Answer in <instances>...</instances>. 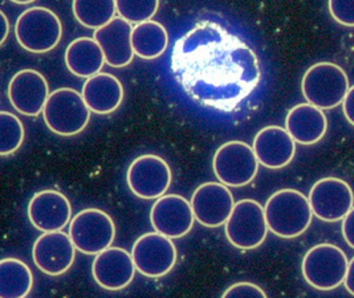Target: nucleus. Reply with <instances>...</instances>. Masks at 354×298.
Returning <instances> with one entry per match:
<instances>
[{
  "instance_id": "nucleus-17",
  "label": "nucleus",
  "mask_w": 354,
  "mask_h": 298,
  "mask_svg": "<svg viewBox=\"0 0 354 298\" xmlns=\"http://www.w3.org/2000/svg\"><path fill=\"white\" fill-rule=\"evenodd\" d=\"M72 205L64 194L56 189L36 192L28 204V218L41 232L63 231L71 223Z\"/></svg>"
},
{
  "instance_id": "nucleus-21",
  "label": "nucleus",
  "mask_w": 354,
  "mask_h": 298,
  "mask_svg": "<svg viewBox=\"0 0 354 298\" xmlns=\"http://www.w3.org/2000/svg\"><path fill=\"white\" fill-rule=\"evenodd\" d=\"M286 129L300 145H315L322 141L328 130L324 110L306 102L293 106L286 118Z\"/></svg>"
},
{
  "instance_id": "nucleus-13",
  "label": "nucleus",
  "mask_w": 354,
  "mask_h": 298,
  "mask_svg": "<svg viewBox=\"0 0 354 298\" xmlns=\"http://www.w3.org/2000/svg\"><path fill=\"white\" fill-rule=\"evenodd\" d=\"M35 266L48 276H62L76 259V247L69 234L63 231L43 232L32 248Z\"/></svg>"
},
{
  "instance_id": "nucleus-35",
  "label": "nucleus",
  "mask_w": 354,
  "mask_h": 298,
  "mask_svg": "<svg viewBox=\"0 0 354 298\" xmlns=\"http://www.w3.org/2000/svg\"><path fill=\"white\" fill-rule=\"evenodd\" d=\"M12 3H15V4H31L33 1H36V0H11Z\"/></svg>"
},
{
  "instance_id": "nucleus-26",
  "label": "nucleus",
  "mask_w": 354,
  "mask_h": 298,
  "mask_svg": "<svg viewBox=\"0 0 354 298\" xmlns=\"http://www.w3.org/2000/svg\"><path fill=\"white\" fill-rule=\"evenodd\" d=\"M72 10L81 26L96 31L115 17L117 4L115 0H73Z\"/></svg>"
},
{
  "instance_id": "nucleus-1",
  "label": "nucleus",
  "mask_w": 354,
  "mask_h": 298,
  "mask_svg": "<svg viewBox=\"0 0 354 298\" xmlns=\"http://www.w3.org/2000/svg\"><path fill=\"white\" fill-rule=\"evenodd\" d=\"M178 84L201 106L230 113L260 80L255 52L216 21H198L178 39L171 53Z\"/></svg>"
},
{
  "instance_id": "nucleus-34",
  "label": "nucleus",
  "mask_w": 354,
  "mask_h": 298,
  "mask_svg": "<svg viewBox=\"0 0 354 298\" xmlns=\"http://www.w3.org/2000/svg\"><path fill=\"white\" fill-rule=\"evenodd\" d=\"M1 15V24H3V32H1V40H0V44H4L6 40H7V36L10 33V21L7 19V16L4 12L0 14Z\"/></svg>"
},
{
  "instance_id": "nucleus-30",
  "label": "nucleus",
  "mask_w": 354,
  "mask_h": 298,
  "mask_svg": "<svg viewBox=\"0 0 354 298\" xmlns=\"http://www.w3.org/2000/svg\"><path fill=\"white\" fill-rule=\"evenodd\" d=\"M223 297H267V293L255 283H238L230 286L225 293Z\"/></svg>"
},
{
  "instance_id": "nucleus-29",
  "label": "nucleus",
  "mask_w": 354,
  "mask_h": 298,
  "mask_svg": "<svg viewBox=\"0 0 354 298\" xmlns=\"http://www.w3.org/2000/svg\"><path fill=\"white\" fill-rule=\"evenodd\" d=\"M328 7L338 24L354 27V0H329Z\"/></svg>"
},
{
  "instance_id": "nucleus-14",
  "label": "nucleus",
  "mask_w": 354,
  "mask_h": 298,
  "mask_svg": "<svg viewBox=\"0 0 354 298\" xmlns=\"http://www.w3.org/2000/svg\"><path fill=\"white\" fill-rule=\"evenodd\" d=\"M235 205L231 191L223 183L209 182L194 191V216L207 228H218L227 223Z\"/></svg>"
},
{
  "instance_id": "nucleus-6",
  "label": "nucleus",
  "mask_w": 354,
  "mask_h": 298,
  "mask_svg": "<svg viewBox=\"0 0 354 298\" xmlns=\"http://www.w3.org/2000/svg\"><path fill=\"white\" fill-rule=\"evenodd\" d=\"M348 257L333 244H317L306 252L301 272L306 283L317 290H333L342 285L348 272Z\"/></svg>"
},
{
  "instance_id": "nucleus-33",
  "label": "nucleus",
  "mask_w": 354,
  "mask_h": 298,
  "mask_svg": "<svg viewBox=\"0 0 354 298\" xmlns=\"http://www.w3.org/2000/svg\"><path fill=\"white\" fill-rule=\"evenodd\" d=\"M344 285H345L346 290H348L352 296H354V257L349 261L348 272H346V277H345Z\"/></svg>"
},
{
  "instance_id": "nucleus-15",
  "label": "nucleus",
  "mask_w": 354,
  "mask_h": 298,
  "mask_svg": "<svg viewBox=\"0 0 354 298\" xmlns=\"http://www.w3.org/2000/svg\"><path fill=\"white\" fill-rule=\"evenodd\" d=\"M193 207L180 195H163L153 204L150 223L153 228L170 239H180L193 230Z\"/></svg>"
},
{
  "instance_id": "nucleus-11",
  "label": "nucleus",
  "mask_w": 354,
  "mask_h": 298,
  "mask_svg": "<svg viewBox=\"0 0 354 298\" xmlns=\"http://www.w3.org/2000/svg\"><path fill=\"white\" fill-rule=\"evenodd\" d=\"M127 179L130 191L136 196L145 201H157L170 189L173 175L163 158L146 154L130 163Z\"/></svg>"
},
{
  "instance_id": "nucleus-5",
  "label": "nucleus",
  "mask_w": 354,
  "mask_h": 298,
  "mask_svg": "<svg viewBox=\"0 0 354 298\" xmlns=\"http://www.w3.org/2000/svg\"><path fill=\"white\" fill-rule=\"evenodd\" d=\"M15 36L23 49L31 53H47L60 43L63 24L52 10L32 7L17 17Z\"/></svg>"
},
{
  "instance_id": "nucleus-23",
  "label": "nucleus",
  "mask_w": 354,
  "mask_h": 298,
  "mask_svg": "<svg viewBox=\"0 0 354 298\" xmlns=\"http://www.w3.org/2000/svg\"><path fill=\"white\" fill-rule=\"evenodd\" d=\"M105 63V55L95 39L79 37L65 50L66 68L81 79H89L100 73Z\"/></svg>"
},
{
  "instance_id": "nucleus-2",
  "label": "nucleus",
  "mask_w": 354,
  "mask_h": 298,
  "mask_svg": "<svg viewBox=\"0 0 354 298\" xmlns=\"http://www.w3.org/2000/svg\"><path fill=\"white\" fill-rule=\"evenodd\" d=\"M264 211L270 231L283 239L303 235L313 218L309 198L297 189L276 191L267 201Z\"/></svg>"
},
{
  "instance_id": "nucleus-16",
  "label": "nucleus",
  "mask_w": 354,
  "mask_h": 298,
  "mask_svg": "<svg viewBox=\"0 0 354 298\" xmlns=\"http://www.w3.org/2000/svg\"><path fill=\"white\" fill-rule=\"evenodd\" d=\"M49 95L48 81L35 69L19 71L8 84L11 105L27 117H37L44 110Z\"/></svg>"
},
{
  "instance_id": "nucleus-10",
  "label": "nucleus",
  "mask_w": 354,
  "mask_h": 298,
  "mask_svg": "<svg viewBox=\"0 0 354 298\" xmlns=\"http://www.w3.org/2000/svg\"><path fill=\"white\" fill-rule=\"evenodd\" d=\"M131 256L141 274L158 279L173 270L177 263V248L173 239L156 231L140 236L136 240Z\"/></svg>"
},
{
  "instance_id": "nucleus-8",
  "label": "nucleus",
  "mask_w": 354,
  "mask_h": 298,
  "mask_svg": "<svg viewBox=\"0 0 354 298\" xmlns=\"http://www.w3.org/2000/svg\"><path fill=\"white\" fill-rule=\"evenodd\" d=\"M268 231L266 211L252 199L236 202L225 227L228 241L239 250L258 248L264 243Z\"/></svg>"
},
{
  "instance_id": "nucleus-32",
  "label": "nucleus",
  "mask_w": 354,
  "mask_h": 298,
  "mask_svg": "<svg viewBox=\"0 0 354 298\" xmlns=\"http://www.w3.org/2000/svg\"><path fill=\"white\" fill-rule=\"evenodd\" d=\"M342 110L348 122L354 126V85L349 88L348 93L345 95V100L342 102Z\"/></svg>"
},
{
  "instance_id": "nucleus-31",
  "label": "nucleus",
  "mask_w": 354,
  "mask_h": 298,
  "mask_svg": "<svg viewBox=\"0 0 354 298\" xmlns=\"http://www.w3.org/2000/svg\"><path fill=\"white\" fill-rule=\"evenodd\" d=\"M342 236L346 244L354 250V205L348 212V215L342 219Z\"/></svg>"
},
{
  "instance_id": "nucleus-22",
  "label": "nucleus",
  "mask_w": 354,
  "mask_h": 298,
  "mask_svg": "<svg viewBox=\"0 0 354 298\" xmlns=\"http://www.w3.org/2000/svg\"><path fill=\"white\" fill-rule=\"evenodd\" d=\"M81 95L91 111L105 115L121 106L124 86L114 75L100 72L85 81Z\"/></svg>"
},
{
  "instance_id": "nucleus-18",
  "label": "nucleus",
  "mask_w": 354,
  "mask_h": 298,
  "mask_svg": "<svg viewBox=\"0 0 354 298\" xmlns=\"http://www.w3.org/2000/svg\"><path fill=\"white\" fill-rule=\"evenodd\" d=\"M136 264L131 253L122 248L109 247L96 254L92 266L93 279L102 289L122 290L136 276Z\"/></svg>"
},
{
  "instance_id": "nucleus-7",
  "label": "nucleus",
  "mask_w": 354,
  "mask_h": 298,
  "mask_svg": "<svg viewBox=\"0 0 354 298\" xmlns=\"http://www.w3.org/2000/svg\"><path fill=\"white\" fill-rule=\"evenodd\" d=\"M259 160L254 147L241 141L223 143L212 159L216 179L227 187H243L258 175Z\"/></svg>"
},
{
  "instance_id": "nucleus-3",
  "label": "nucleus",
  "mask_w": 354,
  "mask_h": 298,
  "mask_svg": "<svg viewBox=\"0 0 354 298\" xmlns=\"http://www.w3.org/2000/svg\"><path fill=\"white\" fill-rule=\"evenodd\" d=\"M50 131L62 137L80 134L91 121V109L82 95L71 88H60L49 95L43 110Z\"/></svg>"
},
{
  "instance_id": "nucleus-9",
  "label": "nucleus",
  "mask_w": 354,
  "mask_h": 298,
  "mask_svg": "<svg viewBox=\"0 0 354 298\" xmlns=\"http://www.w3.org/2000/svg\"><path fill=\"white\" fill-rule=\"evenodd\" d=\"M69 236L77 251L84 254H98L112 245L115 225L105 211L86 208L71 220Z\"/></svg>"
},
{
  "instance_id": "nucleus-12",
  "label": "nucleus",
  "mask_w": 354,
  "mask_h": 298,
  "mask_svg": "<svg viewBox=\"0 0 354 298\" xmlns=\"http://www.w3.org/2000/svg\"><path fill=\"white\" fill-rule=\"evenodd\" d=\"M309 203L316 218L335 223L344 219L353 208L352 187L339 178H322L309 192Z\"/></svg>"
},
{
  "instance_id": "nucleus-20",
  "label": "nucleus",
  "mask_w": 354,
  "mask_h": 298,
  "mask_svg": "<svg viewBox=\"0 0 354 298\" xmlns=\"http://www.w3.org/2000/svg\"><path fill=\"white\" fill-rule=\"evenodd\" d=\"M131 24L121 16L114 17L112 21L95 31L93 39L102 49L108 65L124 68L133 62L136 53L131 43Z\"/></svg>"
},
{
  "instance_id": "nucleus-24",
  "label": "nucleus",
  "mask_w": 354,
  "mask_h": 298,
  "mask_svg": "<svg viewBox=\"0 0 354 298\" xmlns=\"http://www.w3.org/2000/svg\"><path fill=\"white\" fill-rule=\"evenodd\" d=\"M134 53L144 59L153 60L165 53L169 46V33L158 21L147 20L136 24L131 33Z\"/></svg>"
},
{
  "instance_id": "nucleus-28",
  "label": "nucleus",
  "mask_w": 354,
  "mask_h": 298,
  "mask_svg": "<svg viewBox=\"0 0 354 298\" xmlns=\"http://www.w3.org/2000/svg\"><path fill=\"white\" fill-rule=\"evenodd\" d=\"M117 14L130 24H140L157 14L160 0H115Z\"/></svg>"
},
{
  "instance_id": "nucleus-27",
  "label": "nucleus",
  "mask_w": 354,
  "mask_h": 298,
  "mask_svg": "<svg viewBox=\"0 0 354 298\" xmlns=\"http://www.w3.org/2000/svg\"><path fill=\"white\" fill-rule=\"evenodd\" d=\"M24 126L15 114L8 111L0 113V156L14 154L24 142Z\"/></svg>"
},
{
  "instance_id": "nucleus-25",
  "label": "nucleus",
  "mask_w": 354,
  "mask_h": 298,
  "mask_svg": "<svg viewBox=\"0 0 354 298\" xmlns=\"http://www.w3.org/2000/svg\"><path fill=\"white\" fill-rule=\"evenodd\" d=\"M33 286L30 267L17 259H3L0 261V297H27Z\"/></svg>"
},
{
  "instance_id": "nucleus-4",
  "label": "nucleus",
  "mask_w": 354,
  "mask_h": 298,
  "mask_svg": "<svg viewBox=\"0 0 354 298\" xmlns=\"http://www.w3.org/2000/svg\"><path fill=\"white\" fill-rule=\"evenodd\" d=\"M345 71L333 63L313 64L301 81V92L306 102L322 110L335 109L345 100L349 91Z\"/></svg>"
},
{
  "instance_id": "nucleus-19",
  "label": "nucleus",
  "mask_w": 354,
  "mask_h": 298,
  "mask_svg": "<svg viewBox=\"0 0 354 298\" xmlns=\"http://www.w3.org/2000/svg\"><path fill=\"white\" fill-rule=\"evenodd\" d=\"M252 147L259 163L271 170L288 166L296 154V141L286 127L280 126L263 127L257 134Z\"/></svg>"
}]
</instances>
